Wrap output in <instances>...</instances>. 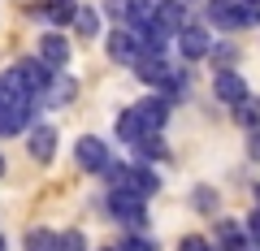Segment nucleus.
<instances>
[{"instance_id": "15", "label": "nucleus", "mask_w": 260, "mask_h": 251, "mask_svg": "<svg viewBox=\"0 0 260 251\" xmlns=\"http://www.w3.org/2000/svg\"><path fill=\"white\" fill-rule=\"evenodd\" d=\"M74 91H78V83L70 74H52V87L44 91V104H52V109H65V104L74 100Z\"/></svg>"}, {"instance_id": "20", "label": "nucleus", "mask_w": 260, "mask_h": 251, "mask_svg": "<svg viewBox=\"0 0 260 251\" xmlns=\"http://www.w3.org/2000/svg\"><path fill=\"white\" fill-rule=\"evenodd\" d=\"M239 48H234V44H213V48H208V61H213V65H217V74H225V69H234V65H239Z\"/></svg>"}, {"instance_id": "12", "label": "nucleus", "mask_w": 260, "mask_h": 251, "mask_svg": "<svg viewBox=\"0 0 260 251\" xmlns=\"http://www.w3.org/2000/svg\"><path fill=\"white\" fill-rule=\"evenodd\" d=\"M213 91H217V100H221V104H230V109H234V104H243V100L251 95V91H247V83H243V78L234 74V69H225V74H217Z\"/></svg>"}, {"instance_id": "19", "label": "nucleus", "mask_w": 260, "mask_h": 251, "mask_svg": "<svg viewBox=\"0 0 260 251\" xmlns=\"http://www.w3.org/2000/svg\"><path fill=\"white\" fill-rule=\"evenodd\" d=\"M234 121H239L247 134L260 130V95H247L243 104H234Z\"/></svg>"}, {"instance_id": "8", "label": "nucleus", "mask_w": 260, "mask_h": 251, "mask_svg": "<svg viewBox=\"0 0 260 251\" xmlns=\"http://www.w3.org/2000/svg\"><path fill=\"white\" fill-rule=\"evenodd\" d=\"M135 117H139V126H143V134H160V126L169 121V100L165 95H143L139 104H135Z\"/></svg>"}, {"instance_id": "18", "label": "nucleus", "mask_w": 260, "mask_h": 251, "mask_svg": "<svg viewBox=\"0 0 260 251\" xmlns=\"http://www.w3.org/2000/svg\"><path fill=\"white\" fill-rule=\"evenodd\" d=\"M74 13H78V0H44V13H39V18L56 22V26H70Z\"/></svg>"}, {"instance_id": "6", "label": "nucleus", "mask_w": 260, "mask_h": 251, "mask_svg": "<svg viewBox=\"0 0 260 251\" xmlns=\"http://www.w3.org/2000/svg\"><path fill=\"white\" fill-rule=\"evenodd\" d=\"M56 143H61V130L48 126V121H35V126L26 130V152H30V160H39V165H48V160L56 156Z\"/></svg>"}, {"instance_id": "22", "label": "nucleus", "mask_w": 260, "mask_h": 251, "mask_svg": "<svg viewBox=\"0 0 260 251\" xmlns=\"http://www.w3.org/2000/svg\"><path fill=\"white\" fill-rule=\"evenodd\" d=\"M191 204L200 208V212H217V191H213V186H204V182L191 186Z\"/></svg>"}, {"instance_id": "32", "label": "nucleus", "mask_w": 260, "mask_h": 251, "mask_svg": "<svg viewBox=\"0 0 260 251\" xmlns=\"http://www.w3.org/2000/svg\"><path fill=\"white\" fill-rule=\"evenodd\" d=\"M0 251H5V238H0Z\"/></svg>"}, {"instance_id": "21", "label": "nucleus", "mask_w": 260, "mask_h": 251, "mask_svg": "<svg viewBox=\"0 0 260 251\" xmlns=\"http://www.w3.org/2000/svg\"><path fill=\"white\" fill-rule=\"evenodd\" d=\"M52 251H87V238H83L78 230H56Z\"/></svg>"}, {"instance_id": "17", "label": "nucleus", "mask_w": 260, "mask_h": 251, "mask_svg": "<svg viewBox=\"0 0 260 251\" xmlns=\"http://www.w3.org/2000/svg\"><path fill=\"white\" fill-rule=\"evenodd\" d=\"M113 134H117L121 143H130V148L143 139V126H139V117H135V109H121V113H117V121H113Z\"/></svg>"}, {"instance_id": "10", "label": "nucleus", "mask_w": 260, "mask_h": 251, "mask_svg": "<svg viewBox=\"0 0 260 251\" xmlns=\"http://www.w3.org/2000/svg\"><path fill=\"white\" fill-rule=\"evenodd\" d=\"M135 74H139V83H148V87H165L169 83V74H174V69H169V61L160 52H143L139 61H135Z\"/></svg>"}, {"instance_id": "5", "label": "nucleus", "mask_w": 260, "mask_h": 251, "mask_svg": "<svg viewBox=\"0 0 260 251\" xmlns=\"http://www.w3.org/2000/svg\"><path fill=\"white\" fill-rule=\"evenodd\" d=\"M174 39H178V52H182V61H191V65H195V61H204L208 48H213V39H208V26H204V22H186V26L178 30Z\"/></svg>"}, {"instance_id": "31", "label": "nucleus", "mask_w": 260, "mask_h": 251, "mask_svg": "<svg viewBox=\"0 0 260 251\" xmlns=\"http://www.w3.org/2000/svg\"><path fill=\"white\" fill-rule=\"evenodd\" d=\"M100 251H117V247H100Z\"/></svg>"}, {"instance_id": "23", "label": "nucleus", "mask_w": 260, "mask_h": 251, "mask_svg": "<svg viewBox=\"0 0 260 251\" xmlns=\"http://www.w3.org/2000/svg\"><path fill=\"white\" fill-rule=\"evenodd\" d=\"M52 238H56V230H44V225H35V230L26 234V251H52Z\"/></svg>"}, {"instance_id": "28", "label": "nucleus", "mask_w": 260, "mask_h": 251, "mask_svg": "<svg viewBox=\"0 0 260 251\" xmlns=\"http://www.w3.org/2000/svg\"><path fill=\"white\" fill-rule=\"evenodd\" d=\"M251 195H256V208H260V186H251Z\"/></svg>"}, {"instance_id": "24", "label": "nucleus", "mask_w": 260, "mask_h": 251, "mask_svg": "<svg viewBox=\"0 0 260 251\" xmlns=\"http://www.w3.org/2000/svg\"><path fill=\"white\" fill-rule=\"evenodd\" d=\"M239 26H260V0H239Z\"/></svg>"}, {"instance_id": "1", "label": "nucleus", "mask_w": 260, "mask_h": 251, "mask_svg": "<svg viewBox=\"0 0 260 251\" xmlns=\"http://www.w3.org/2000/svg\"><path fill=\"white\" fill-rule=\"evenodd\" d=\"M104 177H109L113 191H121V195H135V199H143V204H148V199L160 191V177L152 173L148 165H113Z\"/></svg>"}, {"instance_id": "30", "label": "nucleus", "mask_w": 260, "mask_h": 251, "mask_svg": "<svg viewBox=\"0 0 260 251\" xmlns=\"http://www.w3.org/2000/svg\"><path fill=\"white\" fill-rule=\"evenodd\" d=\"M139 5H156V0H139Z\"/></svg>"}, {"instance_id": "3", "label": "nucleus", "mask_w": 260, "mask_h": 251, "mask_svg": "<svg viewBox=\"0 0 260 251\" xmlns=\"http://www.w3.org/2000/svg\"><path fill=\"white\" fill-rule=\"evenodd\" d=\"M74 160L83 173H109L113 169V156H109V143L95 139V134H83V139L74 143Z\"/></svg>"}, {"instance_id": "16", "label": "nucleus", "mask_w": 260, "mask_h": 251, "mask_svg": "<svg viewBox=\"0 0 260 251\" xmlns=\"http://www.w3.org/2000/svg\"><path fill=\"white\" fill-rule=\"evenodd\" d=\"M100 22H104V13L95 9V5H78V13H74L70 26H74L83 39H95V35H100Z\"/></svg>"}, {"instance_id": "9", "label": "nucleus", "mask_w": 260, "mask_h": 251, "mask_svg": "<svg viewBox=\"0 0 260 251\" xmlns=\"http://www.w3.org/2000/svg\"><path fill=\"white\" fill-rule=\"evenodd\" d=\"M18 74H22V83L30 87L35 100H44V91L52 87V69H48L39 56H22V61H18Z\"/></svg>"}, {"instance_id": "27", "label": "nucleus", "mask_w": 260, "mask_h": 251, "mask_svg": "<svg viewBox=\"0 0 260 251\" xmlns=\"http://www.w3.org/2000/svg\"><path fill=\"white\" fill-rule=\"evenodd\" d=\"M247 156L260 165V130H256V134H247Z\"/></svg>"}, {"instance_id": "13", "label": "nucleus", "mask_w": 260, "mask_h": 251, "mask_svg": "<svg viewBox=\"0 0 260 251\" xmlns=\"http://www.w3.org/2000/svg\"><path fill=\"white\" fill-rule=\"evenodd\" d=\"M217 242H221V251H256L247 242V225L243 221H217Z\"/></svg>"}, {"instance_id": "2", "label": "nucleus", "mask_w": 260, "mask_h": 251, "mask_svg": "<svg viewBox=\"0 0 260 251\" xmlns=\"http://www.w3.org/2000/svg\"><path fill=\"white\" fill-rule=\"evenodd\" d=\"M109 212H113V221H117L121 230H130V234H143V230H148V204L135 199V195L109 191Z\"/></svg>"}, {"instance_id": "7", "label": "nucleus", "mask_w": 260, "mask_h": 251, "mask_svg": "<svg viewBox=\"0 0 260 251\" xmlns=\"http://www.w3.org/2000/svg\"><path fill=\"white\" fill-rule=\"evenodd\" d=\"M70 39L61 35V30H44L39 35V61H44L52 74H65V65H70Z\"/></svg>"}, {"instance_id": "33", "label": "nucleus", "mask_w": 260, "mask_h": 251, "mask_svg": "<svg viewBox=\"0 0 260 251\" xmlns=\"http://www.w3.org/2000/svg\"><path fill=\"white\" fill-rule=\"evenodd\" d=\"M208 251H213V247H208ZM217 251H221V247H217Z\"/></svg>"}, {"instance_id": "11", "label": "nucleus", "mask_w": 260, "mask_h": 251, "mask_svg": "<svg viewBox=\"0 0 260 251\" xmlns=\"http://www.w3.org/2000/svg\"><path fill=\"white\" fill-rule=\"evenodd\" d=\"M204 26H213V30H239V0H208V5H204Z\"/></svg>"}, {"instance_id": "4", "label": "nucleus", "mask_w": 260, "mask_h": 251, "mask_svg": "<svg viewBox=\"0 0 260 251\" xmlns=\"http://www.w3.org/2000/svg\"><path fill=\"white\" fill-rule=\"evenodd\" d=\"M104 52H109V61H117V65H135L143 56V39L135 35V30H126V26H113L109 39H104Z\"/></svg>"}, {"instance_id": "25", "label": "nucleus", "mask_w": 260, "mask_h": 251, "mask_svg": "<svg viewBox=\"0 0 260 251\" xmlns=\"http://www.w3.org/2000/svg\"><path fill=\"white\" fill-rule=\"evenodd\" d=\"M117 251H156V242H152L148 234H126V238L117 242Z\"/></svg>"}, {"instance_id": "29", "label": "nucleus", "mask_w": 260, "mask_h": 251, "mask_svg": "<svg viewBox=\"0 0 260 251\" xmlns=\"http://www.w3.org/2000/svg\"><path fill=\"white\" fill-rule=\"evenodd\" d=\"M0 173H5V156H0Z\"/></svg>"}, {"instance_id": "26", "label": "nucleus", "mask_w": 260, "mask_h": 251, "mask_svg": "<svg viewBox=\"0 0 260 251\" xmlns=\"http://www.w3.org/2000/svg\"><path fill=\"white\" fill-rule=\"evenodd\" d=\"M178 251H208V238H200V234H186V238L178 242Z\"/></svg>"}, {"instance_id": "14", "label": "nucleus", "mask_w": 260, "mask_h": 251, "mask_svg": "<svg viewBox=\"0 0 260 251\" xmlns=\"http://www.w3.org/2000/svg\"><path fill=\"white\" fill-rule=\"evenodd\" d=\"M169 156V143H165V134H143L139 143H135V165H156V160H165Z\"/></svg>"}]
</instances>
